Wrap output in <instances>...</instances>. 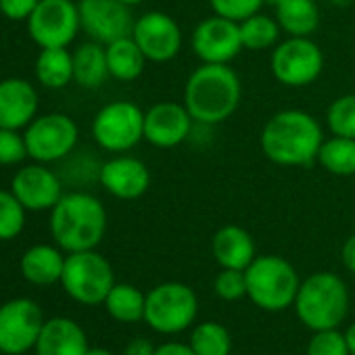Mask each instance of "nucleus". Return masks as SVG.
<instances>
[{"label": "nucleus", "mask_w": 355, "mask_h": 355, "mask_svg": "<svg viewBox=\"0 0 355 355\" xmlns=\"http://www.w3.org/2000/svg\"><path fill=\"white\" fill-rule=\"evenodd\" d=\"M270 69L278 84L286 88H305L320 78L324 69V53L311 38L286 36V40L274 46Z\"/></svg>", "instance_id": "1a4fd4ad"}, {"label": "nucleus", "mask_w": 355, "mask_h": 355, "mask_svg": "<svg viewBox=\"0 0 355 355\" xmlns=\"http://www.w3.org/2000/svg\"><path fill=\"white\" fill-rule=\"evenodd\" d=\"M28 30L40 49H67L82 30L78 5L73 0H40Z\"/></svg>", "instance_id": "9b49d317"}, {"label": "nucleus", "mask_w": 355, "mask_h": 355, "mask_svg": "<svg viewBox=\"0 0 355 355\" xmlns=\"http://www.w3.org/2000/svg\"><path fill=\"white\" fill-rule=\"evenodd\" d=\"M132 38L144 53L146 61L153 63H167L175 59L184 42L178 21L163 11L142 13L134 24Z\"/></svg>", "instance_id": "4468645a"}, {"label": "nucleus", "mask_w": 355, "mask_h": 355, "mask_svg": "<svg viewBox=\"0 0 355 355\" xmlns=\"http://www.w3.org/2000/svg\"><path fill=\"white\" fill-rule=\"evenodd\" d=\"M247 297L266 311H282L295 303L301 280L291 261L280 255H257L245 270Z\"/></svg>", "instance_id": "39448f33"}, {"label": "nucleus", "mask_w": 355, "mask_h": 355, "mask_svg": "<svg viewBox=\"0 0 355 355\" xmlns=\"http://www.w3.org/2000/svg\"><path fill=\"white\" fill-rule=\"evenodd\" d=\"M239 28H241L243 49H249V51L274 49L280 42V36H282V30H280L276 17L263 15L261 11L247 17L245 21H241Z\"/></svg>", "instance_id": "c85d7f7f"}, {"label": "nucleus", "mask_w": 355, "mask_h": 355, "mask_svg": "<svg viewBox=\"0 0 355 355\" xmlns=\"http://www.w3.org/2000/svg\"><path fill=\"white\" fill-rule=\"evenodd\" d=\"M61 284L73 301L82 305H101L115 286V274L107 257L96 253V249L78 251L65 257Z\"/></svg>", "instance_id": "0eeeda50"}, {"label": "nucleus", "mask_w": 355, "mask_h": 355, "mask_svg": "<svg viewBox=\"0 0 355 355\" xmlns=\"http://www.w3.org/2000/svg\"><path fill=\"white\" fill-rule=\"evenodd\" d=\"M107 313L123 324H134L138 320H144V305H146V295L136 288L134 284L125 282H115V286L109 291L105 303Z\"/></svg>", "instance_id": "bb28decb"}, {"label": "nucleus", "mask_w": 355, "mask_h": 355, "mask_svg": "<svg viewBox=\"0 0 355 355\" xmlns=\"http://www.w3.org/2000/svg\"><path fill=\"white\" fill-rule=\"evenodd\" d=\"M214 291L224 301H241L243 297H247V276H245V270L222 268V272L214 280Z\"/></svg>", "instance_id": "473e14b6"}, {"label": "nucleus", "mask_w": 355, "mask_h": 355, "mask_svg": "<svg viewBox=\"0 0 355 355\" xmlns=\"http://www.w3.org/2000/svg\"><path fill=\"white\" fill-rule=\"evenodd\" d=\"M44 313L32 299H11L0 305V353L24 355L36 347Z\"/></svg>", "instance_id": "f8f14e48"}, {"label": "nucleus", "mask_w": 355, "mask_h": 355, "mask_svg": "<svg viewBox=\"0 0 355 355\" xmlns=\"http://www.w3.org/2000/svg\"><path fill=\"white\" fill-rule=\"evenodd\" d=\"M274 17L282 34L293 38H311L320 28V7L315 0H280Z\"/></svg>", "instance_id": "5701e85b"}, {"label": "nucleus", "mask_w": 355, "mask_h": 355, "mask_svg": "<svg viewBox=\"0 0 355 355\" xmlns=\"http://www.w3.org/2000/svg\"><path fill=\"white\" fill-rule=\"evenodd\" d=\"M266 5H270V7H278L280 5V0H263Z\"/></svg>", "instance_id": "c03bdc74"}, {"label": "nucleus", "mask_w": 355, "mask_h": 355, "mask_svg": "<svg viewBox=\"0 0 355 355\" xmlns=\"http://www.w3.org/2000/svg\"><path fill=\"white\" fill-rule=\"evenodd\" d=\"M28 153L38 163H55L65 159L78 146V123L65 113L36 115L24 132Z\"/></svg>", "instance_id": "9d476101"}, {"label": "nucleus", "mask_w": 355, "mask_h": 355, "mask_svg": "<svg viewBox=\"0 0 355 355\" xmlns=\"http://www.w3.org/2000/svg\"><path fill=\"white\" fill-rule=\"evenodd\" d=\"M109 78L105 44L90 40L73 51V82L86 90H96Z\"/></svg>", "instance_id": "b1692460"}, {"label": "nucleus", "mask_w": 355, "mask_h": 355, "mask_svg": "<svg viewBox=\"0 0 355 355\" xmlns=\"http://www.w3.org/2000/svg\"><path fill=\"white\" fill-rule=\"evenodd\" d=\"M11 193L21 201L28 211H46L53 209L61 197L63 187L59 175L46 167V163L24 165L11 182Z\"/></svg>", "instance_id": "f3484780"}, {"label": "nucleus", "mask_w": 355, "mask_h": 355, "mask_svg": "<svg viewBox=\"0 0 355 355\" xmlns=\"http://www.w3.org/2000/svg\"><path fill=\"white\" fill-rule=\"evenodd\" d=\"M92 138L107 153H128L144 140V111L130 101L105 105L92 119Z\"/></svg>", "instance_id": "6e6552de"}, {"label": "nucleus", "mask_w": 355, "mask_h": 355, "mask_svg": "<svg viewBox=\"0 0 355 355\" xmlns=\"http://www.w3.org/2000/svg\"><path fill=\"white\" fill-rule=\"evenodd\" d=\"M189 345L197 355H230L232 336L220 322H203L193 330Z\"/></svg>", "instance_id": "c756f323"}, {"label": "nucleus", "mask_w": 355, "mask_h": 355, "mask_svg": "<svg viewBox=\"0 0 355 355\" xmlns=\"http://www.w3.org/2000/svg\"><path fill=\"white\" fill-rule=\"evenodd\" d=\"M324 132L320 121L301 109L274 113L261 130V153L276 165L301 167L318 161Z\"/></svg>", "instance_id": "f257e3e1"}, {"label": "nucleus", "mask_w": 355, "mask_h": 355, "mask_svg": "<svg viewBox=\"0 0 355 355\" xmlns=\"http://www.w3.org/2000/svg\"><path fill=\"white\" fill-rule=\"evenodd\" d=\"M26 211L11 191H0V241H13L24 232Z\"/></svg>", "instance_id": "7c9ffc66"}, {"label": "nucleus", "mask_w": 355, "mask_h": 355, "mask_svg": "<svg viewBox=\"0 0 355 355\" xmlns=\"http://www.w3.org/2000/svg\"><path fill=\"white\" fill-rule=\"evenodd\" d=\"M119 3H123V5H128V7H138V5L144 3V0H119Z\"/></svg>", "instance_id": "37998d69"}, {"label": "nucleus", "mask_w": 355, "mask_h": 355, "mask_svg": "<svg viewBox=\"0 0 355 355\" xmlns=\"http://www.w3.org/2000/svg\"><path fill=\"white\" fill-rule=\"evenodd\" d=\"M98 182L111 197L134 201L148 191L150 171L144 161L130 155H117L98 167Z\"/></svg>", "instance_id": "a211bd4d"}, {"label": "nucleus", "mask_w": 355, "mask_h": 355, "mask_svg": "<svg viewBox=\"0 0 355 355\" xmlns=\"http://www.w3.org/2000/svg\"><path fill=\"white\" fill-rule=\"evenodd\" d=\"M191 49L201 63L230 65L243 51L241 28L220 15H211L197 24L191 36Z\"/></svg>", "instance_id": "ddd939ff"}, {"label": "nucleus", "mask_w": 355, "mask_h": 355, "mask_svg": "<svg viewBox=\"0 0 355 355\" xmlns=\"http://www.w3.org/2000/svg\"><path fill=\"white\" fill-rule=\"evenodd\" d=\"M78 11L82 30L101 44H111L134 32L132 7L119 0H80Z\"/></svg>", "instance_id": "2eb2a0df"}, {"label": "nucleus", "mask_w": 355, "mask_h": 355, "mask_svg": "<svg viewBox=\"0 0 355 355\" xmlns=\"http://www.w3.org/2000/svg\"><path fill=\"white\" fill-rule=\"evenodd\" d=\"M214 259L228 270H247L257 257L255 241L249 230L236 224L222 226L211 239Z\"/></svg>", "instance_id": "412c9836"}, {"label": "nucleus", "mask_w": 355, "mask_h": 355, "mask_svg": "<svg viewBox=\"0 0 355 355\" xmlns=\"http://www.w3.org/2000/svg\"><path fill=\"white\" fill-rule=\"evenodd\" d=\"M107 232V209L90 193H69L51 209V234L67 253L90 251Z\"/></svg>", "instance_id": "7ed1b4c3"}, {"label": "nucleus", "mask_w": 355, "mask_h": 355, "mask_svg": "<svg viewBox=\"0 0 355 355\" xmlns=\"http://www.w3.org/2000/svg\"><path fill=\"white\" fill-rule=\"evenodd\" d=\"M155 355H197L193 351L191 345H184V343H165V345H159Z\"/></svg>", "instance_id": "58836bf2"}, {"label": "nucleus", "mask_w": 355, "mask_h": 355, "mask_svg": "<svg viewBox=\"0 0 355 355\" xmlns=\"http://www.w3.org/2000/svg\"><path fill=\"white\" fill-rule=\"evenodd\" d=\"M34 71L40 86L49 90H61L73 82V53L67 49H42Z\"/></svg>", "instance_id": "a878e982"}, {"label": "nucleus", "mask_w": 355, "mask_h": 355, "mask_svg": "<svg viewBox=\"0 0 355 355\" xmlns=\"http://www.w3.org/2000/svg\"><path fill=\"white\" fill-rule=\"evenodd\" d=\"M326 123L332 136L355 138V94L334 98L326 109Z\"/></svg>", "instance_id": "2f4dec72"}, {"label": "nucleus", "mask_w": 355, "mask_h": 355, "mask_svg": "<svg viewBox=\"0 0 355 355\" xmlns=\"http://www.w3.org/2000/svg\"><path fill=\"white\" fill-rule=\"evenodd\" d=\"M105 51H107V65L111 78L119 82H134L142 76L146 57L132 36L105 44Z\"/></svg>", "instance_id": "393cba45"}, {"label": "nucleus", "mask_w": 355, "mask_h": 355, "mask_svg": "<svg viewBox=\"0 0 355 355\" xmlns=\"http://www.w3.org/2000/svg\"><path fill=\"white\" fill-rule=\"evenodd\" d=\"M318 161L332 175L338 178L355 175V138H345V136L324 138L318 153Z\"/></svg>", "instance_id": "cd10ccee"}, {"label": "nucleus", "mask_w": 355, "mask_h": 355, "mask_svg": "<svg viewBox=\"0 0 355 355\" xmlns=\"http://www.w3.org/2000/svg\"><path fill=\"white\" fill-rule=\"evenodd\" d=\"M307 355H351L345 334H340L336 328L318 330L309 338Z\"/></svg>", "instance_id": "f704fd0d"}, {"label": "nucleus", "mask_w": 355, "mask_h": 355, "mask_svg": "<svg viewBox=\"0 0 355 355\" xmlns=\"http://www.w3.org/2000/svg\"><path fill=\"white\" fill-rule=\"evenodd\" d=\"M345 340H347L349 353H351V355H355V322L347 328V332H345Z\"/></svg>", "instance_id": "a19ab883"}, {"label": "nucleus", "mask_w": 355, "mask_h": 355, "mask_svg": "<svg viewBox=\"0 0 355 355\" xmlns=\"http://www.w3.org/2000/svg\"><path fill=\"white\" fill-rule=\"evenodd\" d=\"M195 119L184 103L161 101L144 111V140L157 148L180 146L191 138Z\"/></svg>", "instance_id": "dca6fc26"}, {"label": "nucleus", "mask_w": 355, "mask_h": 355, "mask_svg": "<svg viewBox=\"0 0 355 355\" xmlns=\"http://www.w3.org/2000/svg\"><path fill=\"white\" fill-rule=\"evenodd\" d=\"M340 259H343V266L355 274V234H351L345 245H343V251H340Z\"/></svg>", "instance_id": "ea45409f"}, {"label": "nucleus", "mask_w": 355, "mask_h": 355, "mask_svg": "<svg viewBox=\"0 0 355 355\" xmlns=\"http://www.w3.org/2000/svg\"><path fill=\"white\" fill-rule=\"evenodd\" d=\"M86 355H113V353L105 347H88Z\"/></svg>", "instance_id": "79ce46f5"}, {"label": "nucleus", "mask_w": 355, "mask_h": 355, "mask_svg": "<svg viewBox=\"0 0 355 355\" xmlns=\"http://www.w3.org/2000/svg\"><path fill=\"white\" fill-rule=\"evenodd\" d=\"M61 251H63L61 247H53V245L30 247L19 261V270L24 278L36 286H51L55 282H61L63 268H65V255Z\"/></svg>", "instance_id": "4be33fe9"}, {"label": "nucleus", "mask_w": 355, "mask_h": 355, "mask_svg": "<svg viewBox=\"0 0 355 355\" xmlns=\"http://www.w3.org/2000/svg\"><path fill=\"white\" fill-rule=\"evenodd\" d=\"M293 305L309 330L338 328L349 313V288L336 274L315 272L301 282Z\"/></svg>", "instance_id": "20e7f679"}, {"label": "nucleus", "mask_w": 355, "mask_h": 355, "mask_svg": "<svg viewBox=\"0 0 355 355\" xmlns=\"http://www.w3.org/2000/svg\"><path fill=\"white\" fill-rule=\"evenodd\" d=\"M40 0H0V13L11 21H28Z\"/></svg>", "instance_id": "e433bc0d"}, {"label": "nucleus", "mask_w": 355, "mask_h": 355, "mask_svg": "<svg viewBox=\"0 0 355 355\" xmlns=\"http://www.w3.org/2000/svg\"><path fill=\"white\" fill-rule=\"evenodd\" d=\"M30 157L26 136L19 130L0 128V165H19Z\"/></svg>", "instance_id": "72a5a7b5"}, {"label": "nucleus", "mask_w": 355, "mask_h": 355, "mask_svg": "<svg viewBox=\"0 0 355 355\" xmlns=\"http://www.w3.org/2000/svg\"><path fill=\"white\" fill-rule=\"evenodd\" d=\"M199 311L197 293L184 282H163L146 293L144 322L161 334H178L193 326Z\"/></svg>", "instance_id": "423d86ee"}, {"label": "nucleus", "mask_w": 355, "mask_h": 355, "mask_svg": "<svg viewBox=\"0 0 355 355\" xmlns=\"http://www.w3.org/2000/svg\"><path fill=\"white\" fill-rule=\"evenodd\" d=\"M209 5L216 15L241 24L247 17L259 13L266 3L263 0H209Z\"/></svg>", "instance_id": "c9c22d12"}, {"label": "nucleus", "mask_w": 355, "mask_h": 355, "mask_svg": "<svg viewBox=\"0 0 355 355\" xmlns=\"http://www.w3.org/2000/svg\"><path fill=\"white\" fill-rule=\"evenodd\" d=\"M241 78L230 65L201 63L184 84V105L199 125H218L241 105Z\"/></svg>", "instance_id": "f03ea898"}, {"label": "nucleus", "mask_w": 355, "mask_h": 355, "mask_svg": "<svg viewBox=\"0 0 355 355\" xmlns=\"http://www.w3.org/2000/svg\"><path fill=\"white\" fill-rule=\"evenodd\" d=\"M88 336L84 328L69 318H51L44 322L36 340V355H86Z\"/></svg>", "instance_id": "aec40b11"}, {"label": "nucleus", "mask_w": 355, "mask_h": 355, "mask_svg": "<svg viewBox=\"0 0 355 355\" xmlns=\"http://www.w3.org/2000/svg\"><path fill=\"white\" fill-rule=\"evenodd\" d=\"M157 347H153V343L148 338H132L123 351V355H155Z\"/></svg>", "instance_id": "4c0bfd02"}, {"label": "nucleus", "mask_w": 355, "mask_h": 355, "mask_svg": "<svg viewBox=\"0 0 355 355\" xmlns=\"http://www.w3.org/2000/svg\"><path fill=\"white\" fill-rule=\"evenodd\" d=\"M38 113V92L24 78L0 82V128H28Z\"/></svg>", "instance_id": "6ab92c4d"}]
</instances>
